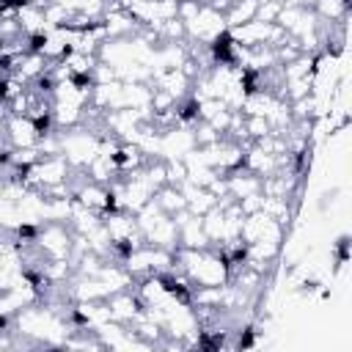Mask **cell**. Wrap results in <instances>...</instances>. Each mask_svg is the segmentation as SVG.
I'll use <instances>...</instances> for the list:
<instances>
[{"label": "cell", "instance_id": "1", "mask_svg": "<svg viewBox=\"0 0 352 352\" xmlns=\"http://www.w3.org/2000/svg\"><path fill=\"white\" fill-rule=\"evenodd\" d=\"M349 261V236H341L336 242V267H344Z\"/></svg>", "mask_w": 352, "mask_h": 352}, {"label": "cell", "instance_id": "2", "mask_svg": "<svg viewBox=\"0 0 352 352\" xmlns=\"http://www.w3.org/2000/svg\"><path fill=\"white\" fill-rule=\"evenodd\" d=\"M138 3H146V6H151V3H160V0H138Z\"/></svg>", "mask_w": 352, "mask_h": 352}]
</instances>
